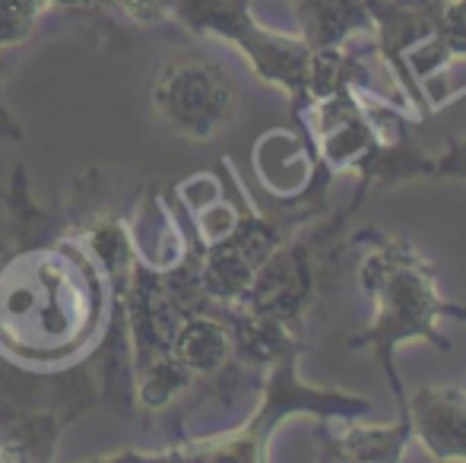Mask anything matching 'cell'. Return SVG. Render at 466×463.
Wrapping results in <instances>:
<instances>
[{"label": "cell", "instance_id": "obj_9", "mask_svg": "<svg viewBox=\"0 0 466 463\" xmlns=\"http://www.w3.org/2000/svg\"><path fill=\"white\" fill-rule=\"evenodd\" d=\"M425 13H429V35L419 45H412L403 55V64L410 76L425 89L429 96L431 74L444 70L454 61H466V0H425ZM431 99V96H429ZM435 106V102H431ZM438 112V106H435Z\"/></svg>", "mask_w": 466, "mask_h": 463}, {"label": "cell", "instance_id": "obj_15", "mask_svg": "<svg viewBox=\"0 0 466 463\" xmlns=\"http://www.w3.org/2000/svg\"><path fill=\"white\" fill-rule=\"evenodd\" d=\"M461 390H463V397H466V381H463V384H461Z\"/></svg>", "mask_w": 466, "mask_h": 463}, {"label": "cell", "instance_id": "obj_13", "mask_svg": "<svg viewBox=\"0 0 466 463\" xmlns=\"http://www.w3.org/2000/svg\"><path fill=\"white\" fill-rule=\"evenodd\" d=\"M0 140H4V143H23L25 140L23 124H19L16 115L6 108L4 96H0Z\"/></svg>", "mask_w": 466, "mask_h": 463}, {"label": "cell", "instance_id": "obj_5", "mask_svg": "<svg viewBox=\"0 0 466 463\" xmlns=\"http://www.w3.org/2000/svg\"><path fill=\"white\" fill-rule=\"evenodd\" d=\"M172 23L200 38H216L238 51L264 83L301 102L314 48L301 35L277 32L254 19V0H168Z\"/></svg>", "mask_w": 466, "mask_h": 463}, {"label": "cell", "instance_id": "obj_3", "mask_svg": "<svg viewBox=\"0 0 466 463\" xmlns=\"http://www.w3.org/2000/svg\"><path fill=\"white\" fill-rule=\"evenodd\" d=\"M406 102L378 96L374 86H350L295 112L311 159L333 175L356 172L374 194L410 178H431L435 159L419 149L410 134Z\"/></svg>", "mask_w": 466, "mask_h": 463}, {"label": "cell", "instance_id": "obj_2", "mask_svg": "<svg viewBox=\"0 0 466 463\" xmlns=\"http://www.w3.org/2000/svg\"><path fill=\"white\" fill-rule=\"evenodd\" d=\"M350 247H365L359 286L374 305L369 327L352 337L350 349L374 352L397 397V416H410V397L397 371V349L410 340H422L438 352H451L454 343L441 334V321L451 317L466 324V308L441 296L438 270L412 241L378 229H359L350 235Z\"/></svg>", "mask_w": 466, "mask_h": 463}, {"label": "cell", "instance_id": "obj_11", "mask_svg": "<svg viewBox=\"0 0 466 463\" xmlns=\"http://www.w3.org/2000/svg\"><path fill=\"white\" fill-rule=\"evenodd\" d=\"M61 16H83L102 29L105 45H124L127 35L121 32V23L115 19V0H51Z\"/></svg>", "mask_w": 466, "mask_h": 463}, {"label": "cell", "instance_id": "obj_4", "mask_svg": "<svg viewBox=\"0 0 466 463\" xmlns=\"http://www.w3.org/2000/svg\"><path fill=\"white\" fill-rule=\"evenodd\" d=\"M301 352H286L267 368L260 384L258 409L241 426L222 428L213 435H178L166 445L149 451L108 454L96 460H267V445L282 419L295 413H311L318 419H362L371 413V400L359 394H346L337 388H311L299 375Z\"/></svg>", "mask_w": 466, "mask_h": 463}, {"label": "cell", "instance_id": "obj_14", "mask_svg": "<svg viewBox=\"0 0 466 463\" xmlns=\"http://www.w3.org/2000/svg\"><path fill=\"white\" fill-rule=\"evenodd\" d=\"M6 67H10V57L0 55V86H4V74H6Z\"/></svg>", "mask_w": 466, "mask_h": 463}, {"label": "cell", "instance_id": "obj_10", "mask_svg": "<svg viewBox=\"0 0 466 463\" xmlns=\"http://www.w3.org/2000/svg\"><path fill=\"white\" fill-rule=\"evenodd\" d=\"M374 0H292L299 35L311 48L346 45L356 32H371Z\"/></svg>", "mask_w": 466, "mask_h": 463}, {"label": "cell", "instance_id": "obj_12", "mask_svg": "<svg viewBox=\"0 0 466 463\" xmlns=\"http://www.w3.org/2000/svg\"><path fill=\"white\" fill-rule=\"evenodd\" d=\"M435 175H441V178H466V140H454L448 153L438 156Z\"/></svg>", "mask_w": 466, "mask_h": 463}, {"label": "cell", "instance_id": "obj_6", "mask_svg": "<svg viewBox=\"0 0 466 463\" xmlns=\"http://www.w3.org/2000/svg\"><path fill=\"white\" fill-rule=\"evenodd\" d=\"M149 108L175 136L203 143L238 117L241 93L216 61L203 55H178L156 70L149 83Z\"/></svg>", "mask_w": 466, "mask_h": 463}, {"label": "cell", "instance_id": "obj_7", "mask_svg": "<svg viewBox=\"0 0 466 463\" xmlns=\"http://www.w3.org/2000/svg\"><path fill=\"white\" fill-rule=\"evenodd\" d=\"M412 438L431 460H466V397L461 384H429L410 397Z\"/></svg>", "mask_w": 466, "mask_h": 463}, {"label": "cell", "instance_id": "obj_1", "mask_svg": "<svg viewBox=\"0 0 466 463\" xmlns=\"http://www.w3.org/2000/svg\"><path fill=\"white\" fill-rule=\"evenodd\" d=\"M19 245L0 254V352L35 375L80 365L108 330L111 286L67 223L29 200L25 166L6 194Z\"/></svg>", "mask_w": 466, "mask_h": 463}, {"label": "cell", "instance_id": "obj_8", "mask_svg": "<svg viewBox=\"0 0 466 463\" xmlns=\"http://www.w3.org/2000/svg\"><path fill=\"white\" fill-rule=\"evenodd\" d=\"M320 441V460H337V463H397L403 460V451L412 438V422L410 416H397V422H374L362 419H346L343 428L333 432L327 419H320V428H314Z\"/></svg>", "mask_w": 466, "mask_h": 463}]
</instances>
